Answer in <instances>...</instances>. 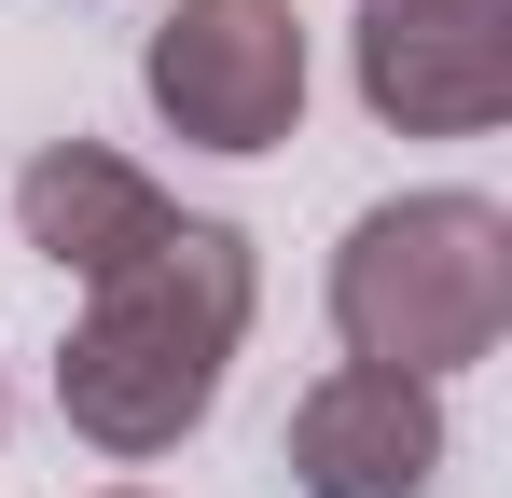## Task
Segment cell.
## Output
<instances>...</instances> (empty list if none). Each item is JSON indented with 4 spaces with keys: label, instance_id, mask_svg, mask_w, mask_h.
Instances as JSON below:
<instances>
[{
    "label": "cell",
    "instance_id": "2",
    "mask_svg": "<svg viewBox=\"0 0 512 498\" xmlns=\"http://www.w3.org/2000/svg\"><path fill=\"white\" fill-rule=\"evenodd\" d=\"M333 332H346V360L416 374V388L499 360V332H512V208L471 194V180L360 208L346 249H333Z\"/></svg>",
    "mask_w": 512,
    "mask_h": 498
},
{
    "label": "cell",
    "instance_id": "8",
    "mask_svg": "<svg viewBox=\"0 0 512 498\" xmlns=\"http://www.w3.org/2000/svg\"><path fill=\"white\" fill-rule=\"evenodd\" d=\"M0 415H14V388H0Z\"/></svg>",
    "mask_w": 512,
    "mask_h": 498
},
{
    "label": "cell",
    "instance_id": "6",
    "mask_svg": "<svg viewBox=\"0 0 512 498\" xmlns=\"http://www.w3.org/2000/svg\"><path fill=\"white\" fill-rule=\"evenodd\" d=\"M14 222H28V249L56 277H111V263H139L180 222V194L139 153H111V139H42V153L14 166Z\"/></svg>",
    "mask_w": 512,
    "mask_h": 498
},
{
    "label": "cell",
    "instance_id": "7",
    "mask_svg": "<svg viewBox=\"0 0 512 498\" xmlns=\"http://www.w3.org/2000/svg\"><path fill=\"white\" fill-rule=\"evenodd\" d=\"M97 498H153V485H97Z\"/></svg>",
    "mask_w": 512,
    "mask_h": 498
},
{
    "label": "cell",
    "instance_id": "5",
    "mask_svg": "<svg viewBox=\"0 0 512 498\" xmlns=\"http://www.w3.org/2000/svg\"><path fill=\"white\" fill-rule=\"evenodd\" d=\"M277 457H291L305 498H429V471H443V388L374 374V360H333L291 402Z\"/></svg>",
    "mask_w": 512,
    "mask_h": 498
},
{
    "label": "cell",
    "instance_id": "3",
    "mask_svg": "<svg viewBox=\"0 0 512 498\" xmlns=\"http://www.w3.org/2000/svg\"><path fill=\"white\" fill-rule=\"evenodd\" d=\"M139 97L194 153H277L305 139V14L291 0H167L139 42Z\"/></svg>",
    "mask_w": 512,
    "mask_h": 498
},
{
    "label": "cell",
    "instance_id": "4",
    "mask_svg": "<svg viewBox=\"0 0 512 498\" xmlns=\"http://www.w3.org/2000/svg\"><path fill=\"white\" fill-rule=\"evenodd\" d=\"M346 70L360 111L402 139H485L512 125V0H360Z\"/></svg>",
    "mask_w": 512,
    "mask_h": 498
},
{
    "label": "cell",
    "instance_id": "1",
    "mask_svg": "<svg viewBox=\"0 0 512 498\" xmlns=\"http://www.w3.org/2000/svg\"><path fill=\"white\" fill-rule=\"evenodd\" d=\"M250 305H263V263H250V236L208 222V208H180L139 263L84 277V319L56 346V415H70V443H97L111 471L180 457V443L208 429V402H222L236 346H250Z\"/></svg>",
    "mask_w": 512,
    "mask_h": 498
}]
</instances>
